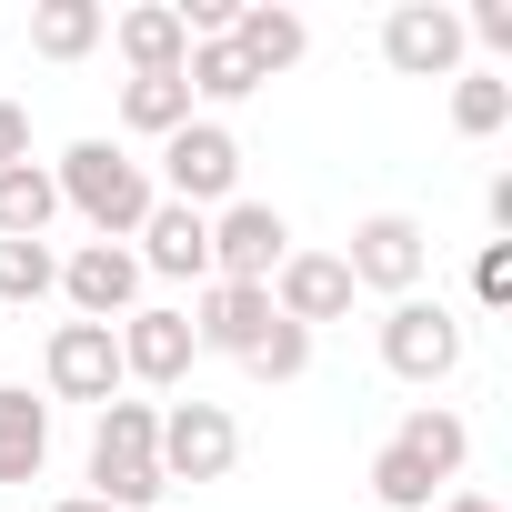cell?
I'll use <instances>...</instances> for the list:
<instances>
[{
  "instance_id": "obj_24",
  "label": "cell",
  "mask_w": 512,
  "mask_h": 512,
  "mask_svg": "<svg viewBox=\"0 0 512 512\" xmlns=\"http://www.w3.org/2000/svg\"><path fill=\"white\" fill-rule=\"evenodd\" d=\"M372 502H382V512H432V472H422L402 442H382V452H372Z\"/></svg>"
},
{
  "instance_id": "obj_25",
  "label": "cell",
  "mask_w": 512,
  "mask_h": 512,
  "mask_svg": "<svg viewBox=\"0 0 512 512\" xmlns=\"http://www.w3.org/2000/svg\"><path fill=\"white\" fill-rule=\"evenodd\" d=\"M41 292H61L51 241H0V302H41Z\"/></svg>"
},
{
  "instance_id": "obj_30",
  "label": "cell",
  "mask_w": 512,
  "mask_h": 512,
  "mask_svg": "<svg viewBox=\"0 0 512 512\" xmlns=\"http://www.w3.org/2000/svg\"><path fill=\"white\" fill-rule=\"evenodd\" d=\"M51 512H111V502H91V492H81V502H51Z\"/></svg>"
},
{
  "instance_id": "obj_1",
  "label": "cell",
  "mask_w": 512,
  "mask_h": 512,
  "mask_svg": "<svg viewBox=\"0 0 512 512\" xmlns=\"http://www.w3.org/2000/svg\"><path fill=\"white\" fill-rule=\"evenodd\" d=\"M51 191H61L101 241L141 231V221H151V201H161V191H151V171H141L131 151H111V141H71V151H61V171H51Z\"/></svg>"
},
{
  "instance_id": "obj_4",
  "label": "cell",
  "mask_w": 512,
  "mask_h": 512,
  "mask_svg": "<svg viewBox=\"0 0 512 512\" xmlns=\"http://www.w3.org/2000/svg\"><path fill=\"white\" fill-rule=\"evenodd\" d=\"M282 262H292V221H282L272 201H231V211L211 221V282H262V292H272Z\"/></svg>"
},
{
  "instance_id": "obj_8",
  "label": "cell",
  "mask_w": 512,
  "mask_h": 512,
  "mask_svg": "<svg viewBox=\"0 0 512 512\" xmlns=\"http://www.w3.org/2000/svg\"><path fill=\"white\" fill-rule=\"evenodd\" d=\"M382 61L402 81H452L462 71V11H442V0H402V11L382 21Z\"/></svg>"
},
{
  "instance_id": "obj_11",
  "label": "cell",
  "mask_w": 512,
  "mask_h": 512,
  "mask_svg": "<svg viewBox=\"0 0 512 512\" xmlns=\"http://www.w3.org/2000/svg\"><path fill=\"white\" fill-rule=\"evenodd\" d=\"M61 292H71L81 322H121V312L141 302V262H131L121 241H91V251H71V262H61Z\"/></svg>"
},
{
  "instance_id": "obj_7",
  "label": "cell",
  "mask_w": 512,
  "mask_h": 512,
  "mask_svg": "<svg viewBox=\"0 0 512 512\" xmlns=\"http://www.w3.org/2000/svg\"><path fill=\"white\" fill-rule=\"evenodd\" d=\"M422 262H432V241H422V221H412V211H372V221L352 231V251H342L352 292H392V302L422 282Z\"/></svg>"
},
{
  "instance_id": "obj_5",
  "label": "cell",
  "mask_w": 512,
  "mask_h": 512,
  "mask_svg": "<svg viewBox=\"0 0 512 512\" xmlns=\"http://www.w3.org/2000/svg\"><path fill=\"white\" fill-rule=\"evenodd\" d=\"M161 201H181V211H201V201H231V181H241V141L221 131V121H181L171 141H161Z\"/></svg>"
},
{
  "instance_id": "obj_29",
  "label": "cell",
  "mask_w": 512,
  "mask_h": 512,
  "mask_svg": "<svg viewBox=\"0 0 512 512\" xmlns=\"http://www.w3.org/2000/svg\"><path fill=\"white\" fill-rule=\"evenodd\" d=\"M442 512H502V502H482V492H452V502H442Z\"/></svg>"
},
{
  "instance_id": "obj_9",
  "label": "cell",
  "mask_w": 512,
  "mask_h": 512,
  "mask_svg": "<svg viewBox=\"0 0 512 512\" xmlns=\"http://www.w3.org/2000/svg\"><path fill=\"white\" fill-rule=\"evenodd\" d=\"M41 372H51L61 402H111V392H121V342H111V322H61Z\"/></svg>"
},
{
  "instance_id": "obj_27",
  "label": "cell",
  "mask_w": 512,
  "mask_h": 512,
  "mask_svg": "<svg viewBox=\"0 0 512 512\" xmlns=\"http://www.w3.org/2000/svg\"><path fill=\"white\" fill-rule=\"evenodd\" d=\"M472 292H482V302H512V241H492L482 262H472Z\"/></svg>"
},
{
  "instance_id": "obj_23",
  "label": "cell",
  "mask_w": 512,
  "mask_h": 512,
  "mask_svg": "<svg viewBox=\"0 0 512 512\" xmlns=\"http://www.w3.org/2000/svg\"><path fill=\"white\" fill-rule=\"evenodd\" d=\"M502 121H512V81H502V71H462V81H452V131H462V141H492Z\"/></svg>"
},
{
  "instance_id": "obj_22",
  "label": "cell",
  "mask_w": 512,
  "mask_h": 512,
  "mask_svg": "<svg viewBox=\"0 0 512 512\" xmlns=\"http://www.w3.org/2000/svg\"><path fill=\"white\" fill-rule=\"evenodd\" d=\"M181 81L201 91V101H251L262 91V71H251L231 41H191V61H181Z\"/></svg>"
},
{
  "instance_id": "obj_15",
  "label": "cell",
  "mask_w": 512,
  "mask_h": 512,
  "mask_svg": "<svg viewBox=\"0 0 512 512\" xmlns=\"http://www.w3.org/2000/svg\"><path fill=\"white\" fill-rule=\"evenodd\" d=\"M111 41H121L131 81H161V71H181V61H191V31H181L171 0H141V11H121V21H111Z\"/></svg>"
},
{
  "instance_id": "obj_13",
  "label": "cell",
  "mask_w": 512,
  "mask_h": 512,
  "mask_svg": "<svg viewBox=\"0 0 512 512\" xmlns=\"http://www.w3.org/2000/svg\"><path fill=\"white\" fill-rule=\"evenodd\" d=\"M131 262H141V272H161V282H211V221H201V211H181V201H151Z\"/></svg>"
},
{
  "instance_id": "obj_14",
  "label": "cell",
  "mask_w": 512,
  "mask_h": 512,
  "mask_svg": "<svg viewBox=\"0 0 512 512\" xmlns=\"http://www.w3.org/2000/svg\"><path fill=\"white\" fill-rule=\"evenodd\" d=\"M282 312H272V292L262 282H211L201 292V322H191V342L201 352H231V362H251V342H262Z\"/></svg>"
},
{
  "instance_id": "obj_21",
  "label": "cell",
  "mask_w": 512,
  "mask_h": 512,
  "mask_svg": "<svg viewBox=\"0 0 512 512\" xmlns=\"http://www.w3.org/2000/svg\"><path fill=\"white\" fill-rule=\"evenodd\" d=\"M392 442H402V452H412V462H422L432 482H452V472H462V452H472V432H462L452 412H432V402H422V412H412V422H402Z\"/></svg>"
},
{
  "instance_id": "obj_26",
  "label": "cell",
  "mask_w": 512,
  "mask_h": 512,
  "mask_svg": "<svg viewBox=\"0 0 512 512\" xmlns=\"http://www.w3.org/2000/svg\"><path fill=\"white\" fill-rule=\"evenodd\" d=\"M251 372H262V382H302L312 372V332L302 322H272L262 342H251Z\"/></svg>"
},
{
  "instance_id": "obj_19",
  "label": "cell",
  "mask_w": 512,
  "mask_h": 512,
  "mask_svg": "<svg viewBox=\"0 0 512 512\" xmlns=\"http://www.w3.org/2000/svg\"><path fill=\"white\" fill-rule=\"evenodd\" d=\"M101 31H111L101 0H41V11H31V51H41V61H81Z\"/></svg>"
},
{
  "instance_id": "obj_18",
  "label": "cell",
  "mask_w": 512,
  "mask_h": 512,
  "mask_svg": "<svg viewBox=\"0 0 512 512\" xmlns=\"http://www.w3.org/2000/svg\"><path fill=\"white\" fill-rule=\"evenodd\" d=\"M51 211H61V191H51L41 161H11V171H0V241H41Z\"/></svg>"
},
{
  "instance_id": "obj_3",
  "label": "cell",
  "mask_w": 512,
  "mask_h": 512,
  "mask_svg": "<svg viewBox=\"0 0 512 512\" xmlns=\"http://www.w3.org/2000/svg\"><path fill=\"white\" fill-rule=\"evenodd\" d=\"M382 362H392V382H452V372H462V322H452L442 302L402 292V302L382 312Z\"/></svg>"
},
{
  "instance_id": "obj_17",
  "label": "cell",
  "mask_w": 512,
  "mask_h": 512,
  "mask_svg": "<svg viewBox=\"0 0 512 512\" xmlns=\"http://www.w3.org/2000/svg\"><path fill=\"white\" fill-rule=\"evenodd\" d=\"M41 462H51V402L11 382L0 392V482H41Z\"/></svg>"
},
{
  "instance_id": "obj_16",
  "label": "cell",
  "mask_w": 512,
  "mask_h": 512,
  "mask_svg": "<svg viewBox=\"0 0 512 512\" xmlns=\"http://www.w3.org/2000/svg\"><path fill=\"white\" fill-rule=\"evenodd\" d=\"M221 41H231V51H241L251 71H262V81H272V71H292V61L312 51L302 11H272V0H251V11H231V31H221Z\"/></svg>"
},
{
  "instance_id": "obj_28",
  "label": "cell",
  "mask_w": 512,
  "mask_h": 512,
  "mask_svg": "<svg viewBox=\"0 0 512 512\" xmlns=\"http://www.w3.org/2000/svg\"><path fill=\"white\" fill-rule=\"evenodd\" d=\"M11 161H31V111L0 101V171H11Z\"/></svg>"
},
{
  "instance_id": "obj_12",
  "label": "cell",
  "mask_w": 512,
  "mask_h": 512,
  "mask_svg": "<svg viewBox=\"0 0 512 512\" xmlns=\"http://www.w3.org/2000/svg\"><path fill=\"white\" fill-rule=\"evenodd\" d=\"M272 312L282 322H342L352 312V272H342V251H292V262L272 272Z\"/></svg>"
},
{
  "instance_id": "obj_6",
  "label": "cell",
  "mask_w": 512,
  "mask_h": 512,
  "mask_svg": "<svg viewBox=\"0 0 512 512\" xmlns=\"http://www.w3.org/2000/svg\"><path fill=\"white\" fill-rule=\"evenodd\" d=\"M241 462V422L221 402H171L161 412V482H221Z\"/></svg>"
},
{
  "instance_id": "obj_2",
  "label": "cell",
  "mask_w": 512,
  "mask_h": 512,
  "mask_svg": "<svg viewBox=\"0 0 512 512\" xmlns=\"http://www.w3.org/2000/svg\"><path fill=\"white\" fill-rule=\"evenodd\" d=\"M171 482H161V412L151 402H101V432H91V502L111 512H151Z\"/></svg>"
},
{
  "instance_id": "obj_10",
  "label": "cell",
  "mask_w": 512,
  "mask_h": 512,
  "mask_svg": "<svg viewBox=\"0 0 512 512\" xmlns=\"http://www.w3.org/2000/svg\"><path fill=\"white\" fill-rule=\"evenodd\" d=\"M111 342H121V382H181L191 372V312H121L111 322Z\"/></svg>"
},
{
  "instance_id": "obj_20",
  "label": "cell",
  "mask_w": 512,
  "mask_h": 512,
  "mask_svg": "<svg viewBox=\"0 0 512 512\" xmlns=\"http://www.w3.org/2000/svg\"><path fill=\"white\" fill-rule=\"evenodd\" d=\"M121 121L151 131V141H171V131L191 121V81H181V71H161V81H121Z\"/></svg>"
}]
</instances>
